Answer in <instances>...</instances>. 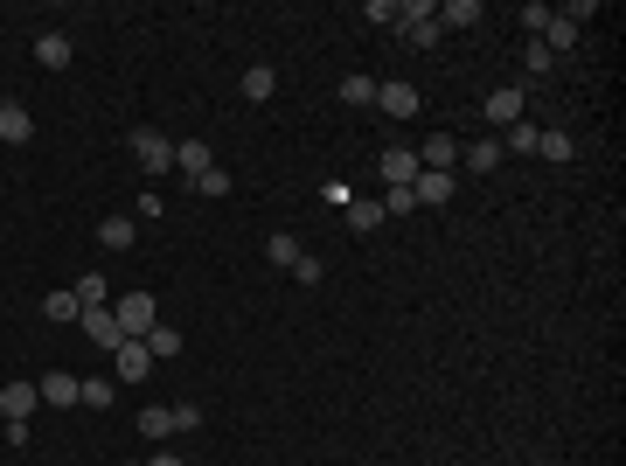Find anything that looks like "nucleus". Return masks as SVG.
<instances>
[{
	"label": "nucleus",
	"instance_id": "1",
	"mask_svg": "<svg viewBox=\"0 0 626 466\" xmlns=\"http://www.w3.org/2000/svg\"><path fill=\"white\" fill-rule=\"evenodd\" d=\"M112 320H119V334H126V341H147V334H154V320H160L154 293H126V300L112 307Z\"/></svg>",
	"mask_w": 626,
	"mask_h": 466
},
{
	"label": "nucleus",
	"instance_id": "2",
	"mask_svg": "<svg viewBox=\"0 0 626 466\" xmlns=\"http://www.w3.org/2000/svg\"><path fill=\"white\" fill-rule=\"evenodd\" d=\"M202 425V411L195 404H154V411H140V432L147 439H167V432H195Z\"/></svg>",
	"mask_w": 626,
	"mask_h": 466
},
{
	"label": "nucleus",
	"instance_id": "3",
	"mask_svg": "<svg viewBox=\"0 0 626 466\" xmlns=\"http://www.w3.org/2000/svg\"><path fill=\"white\" fill-rule=\"evenodd\" d=\"M133 160H140L147 174H167V167H174V140L154 133V126H133Z\"/></svg>",
	"mask_w": 626,
	"mask_h": 466
},
{
	"label": "nucleus",
	"instance_id": "4",
	"mask_svg": "<svg viewBox=\"0 0 626 466\" xmlns=\"http://www.w3.org/2000/svg\"><path fill=\"white\" fill-rule=\"evenodd\" d=\"M376 105H383V119H418V84H404V77H383L376 84Z\"/></svg>",
	"mask_w": 626,
	"mask_h": 466
},
{
	"label": "nucleus",
	"instance_id": "5",
	"mask_svg": "<svg viewBox=\"0 0 626 466\" xmlns=\"http://www.w3.org/2000/svg\"><path fill=\"white\" fill-rule=\"evenodd\" d=\"M112 376H119V383H147V376H154L147 341H119V348H112Z\"/></svg>",
	"mask_w": 626,
	"mask_h": 466
},
{
	"label": "nucleus",
	"instance_id": "6",
	"mask_svg": "<svg viewBox=\"0 0 626 466\" xmlns=\"http://www.w3.org/2000/svg\"><path fill=\"white\" fill-rule=\"evenodd\" d=\"M77 327H84V341H98L105 355L126 341V334H119V320H112V307H84V313H77Z\"/></svg>",
	"mask_w": 626,
	"mask_h": 466
},
{
	"label": "nucleus",
	"instance_id": "7",
	"mask_svg": "<svg viewBox=\"0 0 626 466\" xmlns=\"http://www.w3.org/2000/svg\"><path fill=\"white\" fill-rule=\"evenodd\" d=\"M418 181V147H383V188H411Z\"/></svg>",
	"mask_w": 626,
	"mask_h": 466
},
{
	"label": "nucleus",
	"instance_id": "8",
	"mask_svg": "<svg viewBox=\"0 0 626 466\" xmlns=\"http://www.w3.org/2000/svg\"><path fill=\"white\" fill-rule=\"evenodd\" d=\"M515 119H522V84H501V91H487V126H501V133H508Z\"/></svg>",
	"mask_w": 626,
	"mask_h": 466
},
{
	"label": "nucleus",
	"instance_id": "9",
	"mask_svg": "<svg viewBox=\"0 0 626 466\" xmlns=\"http://www.w3.org/2000/svg\"><path fill=\"white\" fill-rule=\"evenodd\" d=\"M453 160H460V140H453V133H432V140L418 147V167H432V174H453Z\"/></svg>",
	"mask_w": 626,
	"mask_h": 466
},
{
	"label": "nucleus",
	"instance_id": "10",
	"mask_svg": "<svg viewBox=\"0 0 626 466\" xmlns=\"http://www.w3.org/2000/svg\"><path fill=\"white\" fill-rule=\"evenodd\" d=\"M35 404H42V390H35V383H21V376H14V383H0V418H28Z\"/></svg>",
	"mask_w": 626,
	"mask_h": 466
},
{
	"label": "nucleus",
	"instance_id": "11",
	"mask_svg": "<svg viewBox=\"0 0 626 466\" xmlns=\"http://www.w3.org/2000/svg\"><path fill=\"white\" fill-rule=\"evenodd\" d=\"M432 21H446V28H480V21H487V7H480V0H439V14H432ZM446 28H439V35H446Z\"/></svg>",
	"mask_w": 626,
	"mask_h": 466
},
{
	"label": "nucleus",
	"instance_id": "12",
	"mask_svg": "<svg viewBox=\"0 0 626 466\" xmlns=\"http://www.w3.org/2000/svg\"><path fill=\"white\" fill-rule=\"evenodd\" d=\"M341 216H348V230H355V237H369V230H383V202H376V195H355V202H348Z\"/></svg>",
	"mask_w": 626,
	"mask_h": 466
},
{
	"label": "nucleus",
	"instance_id": "13",
	"mask_svg": "<svg viewBox=\"0 0 626 466\" xmlns=\"http://www.w3.org/2000/svg\"><path fill=\"white\" fill-rule=\"evenodd\" d=\"M0 140H7V147H28V140H35V119H28L14 98L0 105Z\"/></svg>",
	"mask_w": 626,
	"mask_h": 466
},
{
	"label": "nucleus",
	"instance_id": "14",
	"mask_svg": "<svg viewBox=\"0 0 626 466\" xmlns=\"http://www.w3.org/2000/svg\"><path fill=\"white\" fill-rule=\"evenodd\" d=\"M174 167H181V174L195 181L202 167H216V147H209V140H181V147H174Z\"/></svg>",
	"mask_w": 626,
	"mask_h": 466
},
{
	"label": "nucleus",
	"instance_id": "15",
	"mask_svg": "<svg viewBox=\"0 0 626 466\" xmlns=\"http://www.w3.org/2000/svg\"><path fill=\"white\" fill-rule=\"evenodd\" d=\"M70 56H77V49H70V35H56V28L35 42V63H42V70H70Z\"/></svg>",
	"mask_w": 626,
	"mask_h": 466
},
{
	"label": "nucleus",
	"instance_id": "16",
	"mask_svg": "<svg viewBox=\"0 0 626 466\" xmlns=\"http://www.w3.org/2000/svg\"><path fill=\"white\" fill-rule=\"evenodd\" d=\"M237 84H244V98H251V105H265V98L279 91V70H272V63H251V70H244Z\"/></svg>",
	"mask_w": 626,
	"mask_h": 466
},
{
	"label": "nucleus",
	"instance_id": "17",
	"mask_svg": "<svg viewBox=\"0 0 626 466\" xmlns=\"http://www.w3.org/2000/svg\"><path fill=\"white\" fill-rule=\"evenodd\" d=\"M98 244H112V251H133V244H140V223H133V216H105V223H98Z\"/></svg>",
	"mask_w": 626,
	"mask_h": 466
},
{
	"label": "nucleus",
	"instance_id": "18",
	"mask_svg": "<svg viewBox=\"0 0 626 466\" xmlns=\"http://www.w3.org/2000/svg\"><path fill=\"white\" fill-rule=\"evenodd\" d=\"M411 195H418V202H453V174H432V167H418Z\"/></svg>",
	"mask_w": 626,
	"mask_h": 466
},
{
	"label": "nucleus",
	"instance_id": "19",
	"mask_svg": "<svg viewBox=\"0 0 626 466\" xmlns=\"http://www.w3.org/2000/svg\"><path fill=\"white\" fill-rule=\"evenodd\" d=\"M35 390H42V404H56V411H63V404H77V376H63V369H49Z\"/></svg>",
	"mask_w": 626,
	"mask_h": 466
},
{
	"label": "nucleus",
	"instance_id": "20",
	"mask_svg": "<svg viewBox=\"0 0 626 466\" xmlns=\"http://www.w3.org/2000/svg\"><path fill=\"white\" fill-rule=\"evenodd\" d=\"M536 42H543V49H550V56H564V49H578V28H571V21H564V14H550V28H543V35H536Z\"/></svg>",
	"mask_w": 626,
	"mask_h": 466
},
{
	"label": "nucleus",
	"instance_id": "21",
	"mask_svg": "<svg viewBox=\"0 0 626 466\" xmlns=\"http://www.w3.org/2000/svg\"><path fill=\"white\" fill-rule=\"evenodd\" d=\"M494 140H501L508 154H536V140H543V126H529V119H515V126H508V133H494Z\"/></svg>",
	"mask_w": 626,
	"mask_h": 466
},
{
	"label": "nucleus",
	"instance_id": "22",
	"mask_svg": "<svg viewBox=\"0 0 626 466\" xmlns=\"http://www.w3.org/2000/svg\"><path fill=\"white\" fill-rule=\"evenodd\" d=\"M265 258H272V265H279V272H293V265H300V258H307V251H300V237H286V230H279V237H272V244H265Z\"/></svg>",
	"mask_w": 626,
	"mask_h": 466
},
{
	"label": "nucleus",
	"instance_id": "23",
	"mask_svg": "<svg viewBox=\"0 0 626 466\" xmlns=\"http://www.w3.org/2000/svg\"><path fill=\"white\" fill-rule=\"evenodd\" d=\"M473 167V174H494V167H501V140H473L467 154H460Z\"/></svg>",
	"mask_w": 626,
	"mask_h": 466
},
{
	"label": "nucleus",
	"instance_id": "24",
	"mask_svg": "<svg viewBox=\"0 0 626 466\" xmlns=\"http://www.w3.org/2000/svg\"><path fill=\"white\" fill-rule=\"evenodd\" d=\"M536 154H543V160H571V154H578V140H571V133H557V126H543Z\"/></svg>",
	"mask_w": 626,
	"mask_h": 466
},
{
	"label": "nucleus",
	"instance_id": "25",
	"mask_svg": "<svg viewBox=\"0 0 626 466\" xmlns=\"http://www.w3.org/2000/svg\"><path fill=\"white\" fill-rule=\"evenodd\" d=\"M77 293H49V300H42V320H56V327H70V320H77Z\"/></svg>",
	"mask_w": 626,
	"mask_h": 466
},
{
	"label": "nucleus",
	"instance_id": "26",
	"mask_svg": "<svg viewBox=\"0 0 626 466\" xmlns=\"http://www.w3.org/2000/svg\"><path fill=\"white\" fill-rule=\"evenodd\" d=\"M70 293H77V307H112V300H105V272H84Z\"/></svg>",
	"mask_w": 626,
	"mask_h": 466
},
{
	"label": "nucleus",
	"instance_id": "27",
	"mask_svg": "<svg viewBox=\"0 0 626 466\" xmlns=\"http://www.w3.org/2000/svg\"><path fill=\"white\" fill-rule=\"evenodd\" d=\"M147 355H181V334H174V327H167V320H154V334H147Z\"/></svg>",
	"mask_w": 626,
	"mask_h": 466
},
{
	"label": "nucleus",
	"instance_id": "28",
	"mask_svg": "<svg viewBox=\"0 0 626 466\" xmlns=\"http://www.w3.org/2000/svg\"><path fill=\"white\" fill-rule=\"evenodd\" d=\"M341 105H376V77H341Z\"/></svg>",
	"mask_w": 626,
	"mask_h": 466
},
{
	"label": "nucleus",
	"instance_id": "29",
	"mask_svg": "<svg viewBox=\"0 0 626 466\" xmlns=\"http://www.w3.org/2000/svg\"><path fill=\"white\" fill-rule=\"evenodd\" d=\"M188 188H195V195H230V174H223V167H202Z\"/></svg>",
	"mask_w": 626,
	"mask_h": 466
},
{
	"label": "nucleus",
	"instance_id": "30",
	"mask_svg": "<svg viewBox=\"0 0 626 466\" xmlns=\"http://www.w3.org/2000/svg\"><path fill=\"white\" fill-rule=\"evenodd\" d=\"M550 14H557V7H543V0H529V7H522V14H515V21H522V28H529V35H543V28H550Z\"/></svg>",
	"mask_w": 626,
	"mask_h": 466
},
{
	"label": "nucleus",
	"instance_id": "31",
	"mask_svg": "<svg viewBox=\"0 0 626 466\" xmlns=\"http://www.w3.org/2000/svg\"><path fill=\"white\" fill-rule=\"evenodd\" d=\"M411 209H418L411 188H383V216H411Z\"/></svg>",
	"mask_w": 626,
	"mask_h": 466
},
{
	"label": "nucleus",
	"instance_id": "32",
	"mask_svg": "<svg viewBox=\"0 0 626 466\" xmlns=\"http://www.w3.org/2000/svg\"><path fill=\"white\" fill-rule=\"evenodd\" d=\"M362 14H369V21H376V28H390V35H397V0H369V7H362Z\"/></svg>",
	"mask_w": 626,
	"mask_h": 466
},
{
	"label": "nucleus",
	"instance_id": "33",
	"mask_svg": "<svg viewBox=\"0 0 626 466\" xmlns=\"http://www.w3.org/2000/svg\"><path fill=\"white\" fill-rule=\"evenodd\" d=\"M404 42H411V49H432V42H439V21H411Z\"/></svg>",
	"mask_w": 626,
	"mask_h": 466
},
{
	"label": "nucleus",
	"instance_id": "34",
	"mask_svg": "<svg viewBox=\"0 0 626 466\" xmlns=\"http://www.w3.org/2000/svg\"><path fill=\"white\" fill-rule=\"evenodd\" d=\"M77 404H112V383H105V376H91V383H77Z\"/></svg>",
	"mask_w": 626,
	"mask_h": 466
},
{
	"label": "nucleus",
	"instance_id": "35",
	"mask_svg": "<svg viewBox=\"0 0 626 466\" xmlns=\"http://www.w3.org/2000/svg\"><path fill=\"white\" fill-rule=\"evenodd\" d=\"M320 202H327V209H348V202H355V188H348V181H327V188H320Z\"/></svg>",
	"mask_w": 626,
	"mask_h": 466
},
{
	"label": "nucleus",
	"instance_id": "36",
	"mask_svg": "<svg viewBox=\"0 0 626 466\" xmlns=\"http://www.w3.org/2000/svg\"><path fill=\"white\" fill-rule=\"evenodd\" d=\"M522 63H529V70H536V77H543V70H550V63H557V56H550V49H543V42H529V49H522Z\"/></svg>",
	"mask_w": 626,
	"mask_h": 466
},
{
	"label": "nucleus",
	"instance_id": "37",
	"mask_svg": "<svg viewBox=\"0 0 626 466\" xmlns=\"http://www.w3.org/2000/svg\"><path fill=\"white\" fill-rule=\"evenodd\" d=\"M293 279H300V286H320V258H313V251L300 258V265H293Z\"/></svg>",
	"mask_w": 626,
	"mask_h": 466
},
{
	"label": "nucleus",
	"instance_id": "38",
	"mask_svg": "<svg viewBox=\"0 0 626 466\" xmlns=\"http://www.w3.org/2000/svg\"><path fill=\"white\" fill-rule=\"evenodd\" d=\"M140 466H188L181 453H154V460H140Z\"/></svg>",
	"mask_w": 626,
	"mask_h": 466
},
{
	"label": "nucleus",
	"instance_id": "39",
	"mask_svg": "<svg viewBox=\"0 0 626 466\" xmlns=\"http://www.w3.org/2000/svg\"><path fill=\"white\" fill-rule=\"evenodd\" d=\"M0 105H7V98H0Z\"/></svg>",
	"mask_w": 626,
	"mask_h": 466
},
{
	"label": "nucleus",
	"instance_id": "40",
	"mask_svg": "<svg viewBox=\"0 0 626 466\" xmlns=\"http://www.w3.org/2000/svg\"><path fill=\"white\" fill-rule=\"evenodd\" d=\"M133 466H140V460H133Z\"/></svg>",
	"mask_w": 626,
	"mask_h": 466
}]
</instances>
